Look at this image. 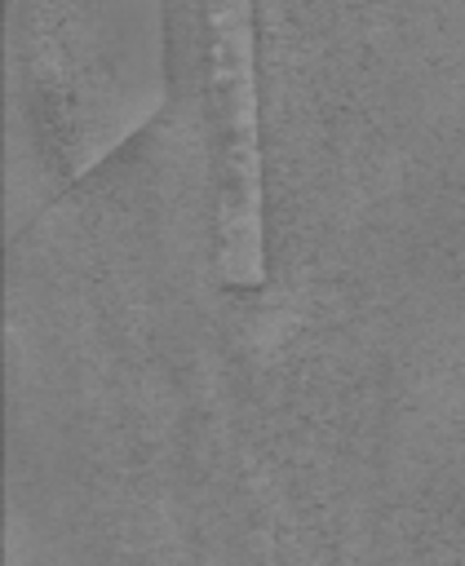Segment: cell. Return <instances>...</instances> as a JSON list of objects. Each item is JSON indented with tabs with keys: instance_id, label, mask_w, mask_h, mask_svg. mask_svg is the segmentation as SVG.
<instances>
[{
	"instance_id": "1",
	"label": "cell",
	"mask_w": 465,
	"mask_h": 566,
	"mask_svg": "<svg viewBox=\"0 0 465 566\" xmlns=\"http://www.w3.org/2000/svg\"><path fill=\"white\" fill-rule=\"evenodd\" d=\"M13 13L44 18L66 172L84 177L164 106V0H13Z\"/></svg>"
},
{
	"instance_id": "2",
	"label": "cell",
	"mask_w": 465,
	"mask_h": 566,
	"mask_svg": "<svg viewBox=\"0 0 465 566\" xmlns=\"http://www.w3.org/2000/svg\"><path fill=\"white\" fill-rule=\"evenodd\" d=\"M208 111L217 137V274L252 292L266 283V172L257 111L252 0H204Z\"/></svg>"
}]
</instances>
